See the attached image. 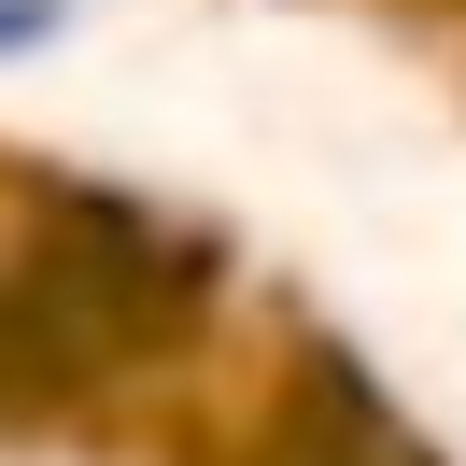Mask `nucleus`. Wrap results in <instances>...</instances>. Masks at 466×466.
Listing matches in <instances>:
<instances>
[{
  "instance_id": "obj_2",
  "label": "nucleus",
  "mask_w": 466,
  "mask_h": 466,
  "mask_svg": "<svg viewBox=\"0 0 466 466\" xmlns=\"http://www.w3.org/2000/svg\"><path fill=\"white\" fill-rule=\"evenodd\" d=\"M283 466H410V452H396V424L353 396V368H325V381H311V424H297Z\"/></svg>"
},
{
  "instance_id": "obj_1",
  "label": "nucleus",
  "mask_w": 466,
  "mask_h": 466,
  "mask_svg": "<svg viewBox=\"0 0 466 466\" xmlns=\"http://www.w3.org/2000/svg\"><path fill=\"white\" fill-rule=\"evenodd\" d=\"M184 297H198V240H170L127 198H57L29 255H0V410L86 396L156 325H184Z\"/></svg>"
}]
</instances>
